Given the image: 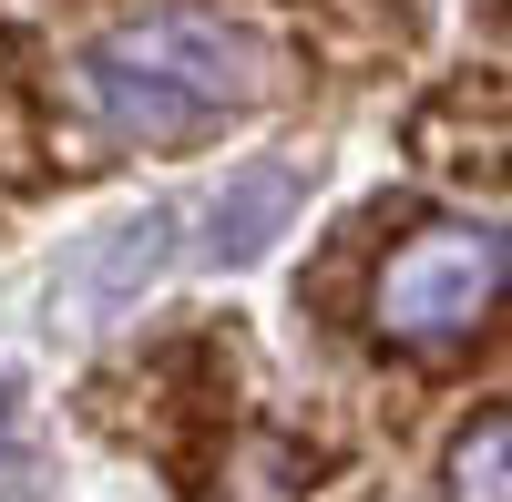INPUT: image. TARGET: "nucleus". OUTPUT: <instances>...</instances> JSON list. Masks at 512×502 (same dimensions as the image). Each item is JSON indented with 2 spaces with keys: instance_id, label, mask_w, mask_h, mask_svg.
<instances>
[{
  "instance_id": "obj_2",
  "label": "nucleus",
  "mask_w": 512,
  "mask_h": 502,
  "mask_svg": "<svg viewBox=\"0 0 512 502\" xmlns=\"http://www.w3.org/2000/svg\"><path fill=\"white\" fill-rule=\"evenodd\" d=\"M502 277H512V246H502L492 216H431V226H410L390 257H379L369 328L390 349H410V359H451V349H472L492 328Z\"/></svg>"
},
{
  "instance_id": "obj_7",
  "label": "nucleus",
  "mask_w": 512,
  "mask_h": 502,
  "mask_svg": "<svg viewBox=\"0 0 512 502\" xmlns=\"http://www.w3.org/2000/svg\"><path fill=\"white\" fill-rule=\"evenodd\" d=\"M0 441H11V380H0Z\"/></svg>"
},
{
  "instance_id": "obj_1",
  "label": "nucleus",
  "mask_w": 512,
  "mask_h": 502,
  "mask_svg": "<svg viewBox=\"0 0 512 502\" xmlns=\"http://www.w3.org/2000/svg\"><path fill=\"white\" fill-rule=\"evenodd\" d=\"M277 93V52L226 11H134L82 52V103L113 144H205Z\"/></svg>"
},
{
  "instance_id": "obj_4",
  "label": "nucleus",
  "mask_w": 512,
  "mask_h": 502,
  "mask_svg": "<svg viewBox=\"0 0 512 502\" xmlns=\"http://www.w3.org/2000/svg\"><path fill=\"white\" fill-rule=\"evenodd\" d=\"M205 502H318V451L287 431H236L205 472Z\"/></svg>"
},
{
  "instance_id": "obj_3",
  "label": "nucleus",
  "mask_w": 512,
  "mask_h": 502,
  "mask_svg": "<svg viewBox=\"0 0 512 502\" xmlns=\"http://www.w3.org/2000/svg\"><path fill=\"white\" fill-rule=\"evenodd\" d=\"M297 195H308V175H297L287 154H267V164H236V175L216 185V205H205L195 257H205V267H246V257H267V246L287 236V216H297Z\"/></svg>"
},
{
  "instance_id": "obj_5",
  "label": "nucleus",
  "mask_w": 512,
  "mask_h": 502,
  "mask_svg": "<svg viewBox=\"0 0 512 502\" xmlns=\"http://www.w3.org/2000/svg\"><path fill=\"white\" fill-rule=\"evenodd\" d=\"M441 502H512V410H472L441 462Z\"/></svg>"
},
{
  "instance_id": "obj_6",
  "label": "nucleus",
  "mask_w": 512,
  "mask_h": 502,
  "mask_svg": "<svg viewBox=\"0 0 512 502\" xmlns=\"http://www.w3.org/2000/svg\"><path fill=\"white\" fill-rule=\"evenodd\" d=\"M175 205H144V216H123L113 236H103V257H93V298H134V287L175 257Z\"/></svg>"
}]
</instances>
